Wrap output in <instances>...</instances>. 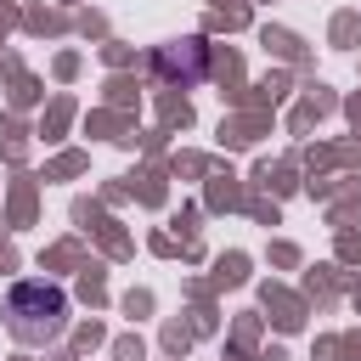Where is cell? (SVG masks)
<instances>
[{"mask_svg":"<svg viewBox=\"0 0 361 361\" xmlns=\"http://www.w3.org/2000/svg\"><path fill=\"white\" fill-rule=\"evenodd\" d=\"M6 327L23 344H51L68 327V293L56 282H17L6 293Z\"/></svg>","mask_w":361,"mask_h":361,"instance_id":"1","label":"cell"}]
</instances>
